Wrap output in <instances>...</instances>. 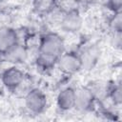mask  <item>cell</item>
<instances>
[{
	"label": "cell",
	"instance_id": "6da1fadb",
	"mask_svg": "<svg viewBox=\"0 0 122 122\" xmlns=\"http://www.w3.org/2000/svg\"><path fill=\"white\" fill-rule=\"evenodd\" d=\"M65 41L64 38L57 32L49 31L40 36L37 44V52L58 58L65 51Z\"/></svg>",
	"mask_w": 122,
	"mask_h": 122
},
{
	"label": "cell",
	"instance_id": "7a4b0ae2",
	"mask_svg": "<svg viewBox=\"0 0 122 122\" xmlns=\"http://www.w3.org/2000/svg\"><path fill=\"white\" fill-rule=\"evenodd\" d=\"M24 104L29 112L38 115L46 112L49 99L45 92L41 89L30 88L24 95Z\"/></svg>",
	"mask_w": 122,
	"mask_h": 122
},
{
	"label": "cell",
	"instance_id": "3957f363",
	"mask_svg": "<svg viewBox=\"0 0 122 122\" xmlns=\"http://www.w3.org/2000/svg\"><path fill=\"white\" fill-rule=\"evenodd\" d=\"M56 67L66 75H74L83 71L82 60L79 52L74 51H65L58 57Z\"/></svg>",
	"mask_w": 122,
	"mask_h": 122
},
{
	"label": "cell",
	"instance_id": "277c9868",
	"mask_svg": "<svg viewBox=\"0 0 122 122\" xmlns=\"http://www.w3.org/2000/svg\"><path fill=\"white\" fill-rule=\"evenodd\" d=\"M59 25L64 32L74 34L79 32L84 26V19L78 9L66 10L61 15Z\"/></svg>",
	"mask_w": 122,
	"mask_h": 122
},
{
	"label": "cell",
	"instance_id": "5b68a950",
	"mask_svg": "<svg viewBox=\"0 0 122 122\" xmlns=\"http://www.w3.org/2000/svg\"><path fill=\"white\" fill-rule=\"evenodd\" d=\"M97 100L89 86H80L75 88L74 110L79 112L87 113L94 110Z\"/></svg>",
	"mask_w": 122,
	"mask_h": 122
},
{
	"label": "cell",
	"instance_id": "8992f818",
	"mask_svg": "<svg viewBox=\"0 0 122 122\" xmlns=\"http://www.w3.org/2000/svg\"><path fill=\"white\" fill-rule=\"evenodd\" d=\"M25 80V72L16 65H10L1 72V84L9 91L16 92Z\"/></svg>",
	"mask_w": 122,
	"mask_h": 122
},
{
	"label": "cell",
	"instance_id": "52a82bcc",
	"mask_svg": "<svg viewBox=\"0 0 122 122\" xmlns=\"http://www.w3.org/2000/svg\"><path fill=\"white\" fill-rule=\"evenodd\" d=\"M57 109L62 112H68L74 110L75 103V88L67 86L61 89L55 99Z\"/></svg>",
	"mask_w": 122,
	"mask_h": 122
},
{
	"label": "cell",
	"instance_id": "ba28073f",
	"mask_svg": "<svg viewBox=\"0 0 122 122\" xmlns=\"http://www.w3.org/2000/svg\"><path fill=\"white\" fill-rule=\"evenodd\" d=\"M4 61L10 63V65H21L24 64L29 58V50L28 47L21 42L17 43L5 53L0 55Z\"/></svg>",
	"mask_w": 122,
	"mask_h": 122
},
{
	"label": "cell",
	"instance_id": "9c48e42d",
	"mask_svg": "<svg viewBox=\"0 0 122 122\" xmlns=\"http://www.w3.org/2000/svg\"><path fill=\"white\" fill-rule=\"evenodd\" d=\"M20 42L18 31L10 26L0 27V55Z\"/></svg>",
	"mask_w": 122,
	"mask_h": 122
},
{
	"label": "cell",
	"instance_id": "30bf717a",
	"mask_svg": "<svg viewBox=\"0 0 122 122\" xmlns=\"http://www.w3.org/2000/svg\"><path fill=\"white\" fill-rule=\"evenodd\" d=\"M81 60H82V65H83V70H92L98 63L101 55V51L100 48L97 45H90L83 49L81 52H79Z\"/></svg>",
	"mask_w": 122,
	"mask_h": 122
},
{
	"label": "cell",
	"instance_id": "8fae6325",
	"mask_svg": "<svg viewBox=\"0 0 122 122\" xmlns=\"http://www.w3.org/2000/svg\"><path fill=\"white\" fill-rule=\"evenodd\" d=\"M107 99L112 102L113 107L120 108L122 104V86L120 80H114L113 82L110 83Z\"/></svg>",
	"mask_w": 122,
	"mask_h": 122
},
{
	"label": "cell",
	"instance_id": "7c38bea8",
	"mask_svg": "<svg viewBox=\"0 0 122 122\" xmlns=\"http://www.w3.org/2000/svg\"><path fill=\"white\" fill-rule=\"evenodd\" d=\"M58 0H32V8L35 12L41 15L51 13L57 7Z\"/></svg>",
	"mask_w": 122,
	"mask_h": 122
},
{
	"label": "cell",
	"instance_id": "4fadbf2b",
	"mask_svg": "<svg viewBox=\"0 0 122 122\" xmlns=\"http://www.w3.org/2000/svg\"><path fill=\"white\" fill-rule=\"evenodd\" d=\"M58 58H54L51 56H48L42 53L37 52L36 58H35V64L37 69L43 71H48L54 67H56Z\"/></svg>",
	"mask_w": 122,
	"mask_h": 122
},
{
	"label": "cell",
	"instance_id": "5bb4252c",
	"mask_svg": "<svg viewBox=\"0 0 122 122\" xmlns=\"http://www.w3.org/2000/svg\"><path fill=\"white\" fill-rule=\"evenodd\" d=\"M107 26L110 32L122 31V11L111 13L107 20Z\"/></svg>",
	"mask_w": 122,
	"mask_h": 122
},
{
	"label": "cell",
	"instance_id": "9a60e30c",
	"mask_svg": "<svg viewBox=\"0 0 122 122\" xmlns=\"http://www.w3.org/2000/svg\"><path fill=\"white\" fill-rule=\"evenodd\" d=\"M110 45L114 51H120L122 48V31L110 32Z\"/></svg>",
	"mask_w": 122,
	"mask_h": 122
},
{
	"label": "cell",
	"instance_id": "2e32d148",
	"mask_svg": "<svg viewBox=\"0 0 122 122\" xmlns=\"http://www.w3.org/2000/svg\"><path fill=\"white\" fill-rule=\"evenodd\" d=\"M105 8L111 12H120L122 11V0H106Z\"/></svg>",
	"mask_w": 122,
	"mask_h": 122
},
{
	"label": "cell",
	"instance_id": "e0dca14e",
	"mask_svg": "<svg viewBox=\"0 0 122 122\" xmlns=\"http://www.w3.org/2000/svg\"><path fill=\"white\" fill-rule=\"evenodd\" d=\"M2 1H3V0H0V5H1V3H2Z\"/></svg>",
	"mask_w": 122,
	"mask_h": 122
}]
</instances>
